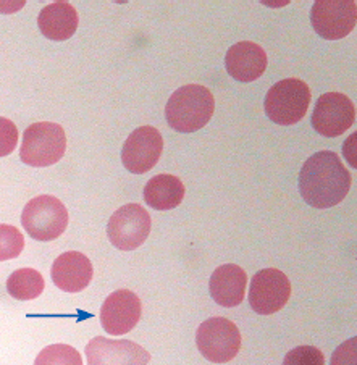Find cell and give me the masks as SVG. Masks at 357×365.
I'll list each match as a JSON object with an SVG mask.
<instances>
[{
  "label": "cell",
  "mask_w": 357,
  "mask_h": 365,
  "mask_svg": "<svg viewBox=\"0 0 357 365\" xmlns=\"http://www.w3.org/2000/svg\"><path fill=\"white\" fill-rule=\"evenodd\" d=\"M351 185V173L338 154L331 150L316 152L299 172L301 196L306 204L316 209H330L343 202Z\"/></svg>",
  "instance_id": "obj_1"
},
{
  "label": "cell",
  "mask_w": 357,
  "mask_h": 365,
  "mask_svg": "<svg viewBox=\"0 0 357 365\" xmlns=\"http://www.w3.org/2000/svg\"><path fill=\"white\" fill-rule=\"evenodd\" d=\"M214 94L201 84H187L175 91L165 107V118L178 133H196L212 120Z\"/></svg>",
  "instance_id": "obj_2"
},
{
  "label": "cell",
  "mask_w": 357,
  "mask_h": 365,
  "mask_svg": "<svg viewBox=\"0 0 357 365\" xmlns=\"http://www.w3.org/2000/svg\"><path fill=\"white\" fill-rule=\"evenodd\" d=\"M66 135L63 128L41 121L26 128L20 148V159L29 167H51L63 159Z\"/></svg>",
  "instance_id": "obj_3"
},
{
  "label": "cell",
  "mask_w": 357,
  "mask_h": 365,
  "mask_svg": "<svg viewBox=\"0 0 357 365\" xmlns=\"http://www.w3.org/2000/svg\"><path fill=\"white\" fill-rule=\"evenodd\" d=\"M21 225L36 241H53L68 227V210L62 200L42 194L29 200L21 214Z\"/></svg>",
  "instance_id": "obj_4"
},
{
  "label": "cell",
  "mask_w": 357,
  "mask_h": 365,
  "mask_svg": "<svg viewBox=\"0 0 357 365\" xmlns=\"http://www.w3.org/2000/svg\"><path fill=\"white\" fill-rule=\"evenodd\" d=\"M311 106V89L298 78L278 81L265 96V113L276 125H296Z\"/></svg>",
  "instance_id": "obj_5"
},
{
  "label": "cell",
  "mask_w": 357,
  "mask_h": 365,
  "mask_svg": "<svg viewBox=\"0 0 357 365\" xmlns=\"http://www.w3.org/2000/svg\"><path fill=\"white\" fill-rule=\"evenodd\" d=\"M196 344L201 354L214 364L233 361L241 349V333L232 320L214 317L205 320L196 333Z\"/></svg>",
  "instance_id": "obj_6"
},
{
  "label": "cell",
  "mask_w": 357,
  "mask_h": 365,
  "mask_svg": "<svg viewBox=\"0 0 357 365\" xmlns=\"http://www.w3.org/2000/svg\"><path fill=\"white\" fill-rule=\"evenodd\" d=\"M150 227L152 220L143 205L126 204L113 212L107 225V236L120 251H135L148 240Z\"/></svg>",
  "instance_id": "obj_7"
},
{
  "label": "cell",
  "mask_w": 357,
  "mask_h": 365,
  "mask_svg": "<svg viewBox=\"0 0 357 365\" xmlns=\"http://www.w3.org/2000/svg\"><path fill=\"white\" fill-rule=\"evenodd\" d=\"M311 21L316 33L326 41L346 38L356 28V0H317L312 5Z\"/></svg>",
  "instance_id": "obj_8"
},
{
  "label": "cell",
  "mask_w": 357,
  "mask_h": 365,
  "mask_svg": "<svg viewBox=\"0 0 357 365\" xmlns=\"http://www.w3.org/2000/svg\"><path fill=\"white\" fill-rule=\"evenodd\" d=\"M356 120V107L348 96L326 93L319 97L312 113V126L319 135L336 138L346 133Z\"/></svg>",
  "instance_id": "obj_9"
},
{
  "label": "cell",
  "mask_w": 357,
  "mask_h": 365,
  "mask_svg": "<svg viewBox=\"0 0 357 365\" xmlns=\"http://www.w3.org/2000/svg\"><path fill=\"white\" fill-rule=\"evenodd\" d=\"M291 296V283L281 270L264 269L252 277L249 304L260 315H271L281 310Z\"/></svg>",
  "instance_id": "obj_10"
},
{
  "label": "cell",
  "mask_w": 357,
  "mask_h": 365,
  "mask_svg": "<svg viewBox=\"0 0 357 365\" xmlns=\"http://www.w3.org/2000/svg\"><path fill=\"white\" fill-rule=\"evenodd\" d=\"M163 150L160 131L154 126H141L131 133L123 144L122 162L135 175L148 173L159 162Z\"/></svg>",
  "instance_id": "obj_11"
},
{
  "label": "cell",
  "mask_w": 357,
  "mask_h": 365,
  "mask_svg": "<svg viewBox=\"0 0 357 365\" xmlns=\"http://www.w3.org/2000/svg\"><path fill=\"white\" fill-rule=\"evenodd\" d=\"M143 314L139 297L130 289H118L107 297L100 307L102 328L113 336L130 333Z\"/></svg>",
  "instance_id": "obj_12"
},
{
  "label": "cell",
  "mask_w": 357,
  "mask_h": 365,
  "mask_svg": "<svg viewBox=\"0 0 357 365\" xmlns=\"http://www.w3.org/2000/svg\"><path fill=\"white\" fill-rule=\"evenodd\" d=\"M88 365H148L150 354L130 339L95 336L86 346Z\"/></svg>",
  "instance_id": "obj_13"
},
{
  "label": "cell",
  "mask_w": 357,
  "mask_h": 365,
  "mask_svg": "<svg viewBox=\"0 0 357 365\" xmlns=\"http://www.w3.org/2000/svg\"><path fill=\"white\" fill-rule=\"evenodd\" d=\"M53 284L65 293H80L93 282L94 270L86 255L76 251L58 255L51 269Z\"/></svg>",
  "instance_id": "obj_14"
},
{
  "label": "cell",
  "mask_w": 357,
  "mask_h": 365,
  "mask_svg": "<svg viewBox=\"0 0 357 365\" xmlns=\"http://www.w3.org/2000/svg\"><path fill=\"white\" fill-rule=\"evenodd\" d=\"M225 66L228 75L234 78L236 81H256L267 70V53L254 42H238V44L228 48Z\"/></svg>",
  "instance_id": "obj_15"
},
{
  "label": "cell",
  "mask_w": 357,
  "mask_h": 365,
  "mask_svg": "<svg viewBox=\"0 0 357 365\" xmlns=\"http://www.w3.org/2000/svg\"><path fill=\"white\" fill-rule=\"evenodd\" d=\"M247 275L239 265L227 264L212 273L209 291L212 299L222 307H236L244 301Z\"/></svg>",
  "instance_id": "obj_16"
},
{
  "label": "cell",
  "mask_w": 357,
  "mask_h": 365,
  "mask_svg": "<svg viewBox=\"0 0 357 365\" xmlns=\"http://www.w3.org/2000/svg\"><path fill=\"white\" fill-rule=\"evenodd\" d=\"M38 26L51 41H66L78 29V11L70 2H53L41 10Z\"/></svg>",
  "instance_id": "obj_17"
},
{
  "label": "cell",
  "mask_w": 357,
  "mask_h": 365,
  "mask_svg": "<svg viewBox=\"0 0 357 365\" xmlns=\"http://www.w3.org/2000/svg\"><path fill=\"white\" fill-rule=\"evenodd\" d=\"M185 185L178 176L157 175L144 187V200L154 210H172L183 202Z\"/></svg>",
  "instance_id": "obj_18"
},
{
  "label": "cell",
  "mask_w": 357,
  "mask_h": 365,
  "mask_svg": "<svg viewBox=\"0 0 357 365\" xmlns=\"http://www.w3.org/2000/svg\"><path fill=\"white\" fill-rule=\"evenodd\" d=\"M44 288V278L34 269H18L7 279V293L16 301H33Z\"/></svg>",
  "instance_id": "obj_19"
},
{
  "label": "cell",
  "mask_w": 357,
  "mask_h": 365,
  "mask_svg": "<svg viewBox=\"0 0 357 365\" xmlns=\"http://www.w3.org/2000/svg\"><path fill=\"white\" fill-rule=\"evenodd\" d=\"M34 365H83V359L73 346L52 344L39 352Z\"/></svg>",
  "instance_id": "obj_20"
},
{
  "label": "cell",
  "mask_w": 357,
  "mask_h": 365,
  "mask_svg": "<svg viewBox=\"0 0 357 365\" xmlns=\"http://www.w3.org/2000/svg\"><path fill=\"white\" fill-rule=\"evenodd\" d=\"M25 249V236L11 225H0V260H11Z\"/></svg>",
  "instance_id": "obj_21"
},
{
  "label": "cell",
  "mask_w": 357,
  "mask_h": 365,
  "mask_svg": "<svg viewBox=\"0 0 357 365\" xmlns=\"http://www.w3.org/2000/svg\"><path fill=\"white\" fill-rule=\"evenodd\" d=\"M283 365H325V356L316 346H299L288 352Z\"/></svg>",
  "instance_id": "obj_22"
},
{
  "label": "cell",
  "mask_w": 357,
  "mask_h": 365,
  "mask_svg": "<svg viewBox=\"0 0 357 365\" xmlns=\"http://www.w3.org/2000/svg\"><path fill=\"white\" fill-rule=\"evenodd\" d=\"M18 145V128L9 118L0 117V157L10 155Z\"/></svg>",
  "instance_id": "obj_23"
},
{
  "label": "cell",
  "mask_w": 357,
  "mask_h": 365,
  "mask_svg": "<svg viewBox=\"0 0 357 365\" xmlns=\"http://www.w3.org/2000/svg\"><path fill=\"white\" fill-rule=\"evenodd\" d=\"M330 365H357V338L344 341L333 352Z\"/></svg>",
  "instance_id": "obj_24"
}]
</instances>
